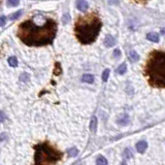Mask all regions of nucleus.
I'll use <instances>...</instances> for the list:
<instances>
[{
  "label": "nucleus",
  "mask_w": 165,
  "mask_h": 165,
  "mask_svg": "<svg viewBox=\"0 0 165 165\" xmlns=\"http://www.w3.org/2000/svg\"><path fill=\"white\" fill-rule=\"evenodd\" d=\"M90 129L92 132H96L97 129V119L96 117H93L91 120V124H90Z\"/></svg>",
  "instance_id": "9b49d317"
},
{
  "label": "nucleus",
  "mask_w": 165,
  "mask_h": 165,
  "mask_svg": "<svg viewBox=\"0 0 165 165\" xmlns=\"http://www.w3.org/2000/svg\"><path fill=\"white\" fill-rule=\"evenodd\" d=\"M103 42H104V45H105L106 48H111L116 44V40H115V38H113L111 35H106Z\"/></svg>",
  "instance_id": "423d86ee"
},
{
  "label": "nucleus",
  "mask_w": 165,
  "mask_h": 165,
  "mask_svg": "<svg viewBox=\"0 0 165 165\" xmlns=\"http://www.w3.org/2000/svg\"><path fill=\"white\" fill-rule=\"evenodd\" d=\"M147 38H148L149 40H151V41H153V42H158V41H159V35H158L157 33H155V32L149 33V34L147 35Z\"/></svg>",
  "instance_id": "1a4fd4ad"
},
{
  "label": "nucleus",
  "mask_w": 165,
  "mask_h": 165,
  "mask_svg": "<svg viewBox=\"0 0 165 165\" xmlns=\"http://www.w3.org/2000/svg\"><path fill=\"white\" fill-rule=\"evenodd\" d=\"M62 153L49 143L35 145L34 165H54L61 160Z\"/></svg>",
  "instance_id": "20e7f679"
},
{
  "label": "nucleus",
  "mask_w": 165,
  "mask_h": 165,
  "mask_svg": "<svg viewBox=\"0 0 165 165\" xmlns=\"http://www.w3.org/2000/svg\"><path fill=\"white\" fill-rule=\"evenodd\" d=\"M145 74L151 86L165 88V52L154 51L150 54L145 68Z\"/></svg>",
  "instance_id": "7ed1b4c3"
},
{
  "label": "nucleus",
  "mask_w": 165,
  "mask_h": 165,
  "mask_svg": "<svg viewBox=\"0 0 165 165\" xmlns=\"http://www.w3.org/2000/svg\"><path fill=\"white\" fill-rule=\"evenodd\" d=\"M8 64L10 65L12 67H16L18 65V60L16 57H10L8 58Z\"/></svg>",
  "instance_id": "4468645a"
},
{
  "label": "nucleus",
  "mask_w": 165,
  "mask_h": 165,
  "mask_svg": "<svg viewBox=\"0 0 165 165\" xmlns=\"http://www.w3.org/2000/svg\"><path fill=\"white\" fill-rule=\"evenodd\" d=\"M129 58H130L131 62H137L138 60H139V56H138V54L136 53V51H134V50L129 53Z\"/></svg>",
  "instance_id": "9d476101"
},
{
  "label": "nucleus",
  "mask_w": 165,
  "mask_h": 165,
  "mask_svg": "<svg viewBox=\"0 0 165 165\" xmlns=\"http://www.w3.org/2000/svg\"><path fill=\"white\" fill-rule=\"evenodd\" d=\"M69 20H70V17H69V15H64V16H63V23H64V24L68 23Z\"/></svg>",
  "instance_id": "5701e85b"
},
{
  "label": "nucleus",
  "mask_w": 165,
  "mask_h": 165,
  "mask_svg": "<svg viewBox=\"0 0 165 165\" xmlns=\"http://www.w3.org/2000/svg\"><path fill=\"white\" fill-rule=\"evenodd\" d=\"M126 70H127V66H126V64L125 63H123V64H121L120 66L117 68V73H119V74H124L126 72Z\"/></svg>",
  "instance_id": "f8f14e48"
},
{
  "label": "nucleus",
  "mask_w": 165,
  "mask_h": 165,
  "mask_svg": "<svg viewBox=\"0 0 165 165\" xmlns=\"http://www.w3.org/2000/svg\"><path fill=\"white\" fill-rule=\"evenodd\" d=\"M89 4L87 1H85V0H79V1H77V7L79 8L81 12H84V10H86L87 8H88Z\"/></svg>",
  "instance_id": "0eeeda50"
},
{
  "label": "nucleus",
  "mask_w": 165,
  "mask_h": 165,
  "mask_svg": "<svg viewBox=\"0 0 165 165\" xmlns=\"http://www.w3.org/2000/svg\"><path fill=\"white\" fill-rule=\"evenodd\" d=\"M5 119H6V116H5V113H3V111H0V123H2V122L4 121Z\"/></svg>",
  "instance_id": "412c9836"
},
{
  "label": "nucleus",
  "mask_w": 165,
  "mask_h": 165,
  "mask_svg": "<svg viewBox=\"0 0 165 165\" xmlns=\"http://www.w3.org/2000/svg\"><path fill=\"white\" fill-rule=\"evenodd\" d=\"M5 23H6V18H5L4 16L0 17V26H3V25H5Z\"/></svg>",
  "instance_id": "4be33fe9"
},
{
  "label": "nucleus",
  "mask_w": 165,
  "mask_h": 165,
  "mask_svg": "<svg viewBox=\"0 0 165 165\" xmlns=\"http://www.w3.org/2000/svg\"><path fill=\"white\" fill-rule=\"evenodd\" d=\"M96 165H107V160H106V159H105L104 157L100 156V157L97 158Z\"/></svg>",
  "instance_id": "ddd939ff"
},
{
  "label": "nucleus",
  "mask_w": 165,
  "mask_h": 165,
  "mask_svg": "<svg viewBox=\"0 0 165 165\" xmlns=\"http://www.w3.org/2000/svg\"><path fill=\"white\" fill-rule=\"evenodd\" d=\"M21 14H22V12H16V14H12V15L10 17V20H15V19H17L19 16H21Z\"/></svg>",
  "instance_id": "6ab92c4d"
},
{
  "label": "nucleus",
  "mask_w": 165,
  "mask_h": 165,
  "mask_svg": "<svg viewBox=\"0 0 165 165\" xmlns=\"http://www.w3.org/2000/svg\"><path fill=\"white\" fill-rule=\"evenodd\" d=\"M109 69H105L103 71V73H102V81H106L107 79H109Z\"/></svg>",
  "instance_id": "dca6fc26"
},
{
  "label": "nucleus",
  "mask_w": 165,
  "mask_h": 165,
  "mask_svg": "<svg viewBox=\"0 0 165 165\" xmlns=\"http://www.w3.org/2000/svg\"><path fill=\"white\" fill-rule=\"evenodd\" d=\"M129 122V118L128 116H124L123 117V120H119V123L121 124V125H127Z\"/></svg>",
  "instance_id": "f3484780"
},
{
  "label": "nucleus",
  "mask_w": 165,
  "mask_h": 165,
  "mask_svg": "<svg viewBox=\"0 0 165 165\" xmlns=\"http://www.w3.org/2000/svg\"><path fill=\"white\" fill-rule=\"evenodd\" d=\"M101 27L102 23L100 18L97 14L91 12L86 16H81L77 19L74 26V32L79 41L84 44H89L95 41Z\"/></svg>",
  "instance_id": "f03ea898"
},
{
  "label": "nucleus",
  "mask_w": 165,
  "mask_h": 165,
  "mask_svg": "<svg viewBox=\"0 0 165 165\" xmlns=\"http://www.w3.org/2000/svg\"><path fill=\"white\" fill-rule=\"evenodd\" d=\"M119 56H121V51L119 49H116L113 51V57H119Z\"/></svg>",
  "instance_id": "b1692460"
},
{
  "label": "nucleus",
  "mask_w": 165,
  "mask_h": 165,
  "mask_svg": "<svg viewBox=\"0 0 165 165\" xmlns=\"http://www.w3.org/2000/svg\"><path fill=\"white\" fill-rule=\"evenodd\" d=\"M160 33H161V34H162V35H163V36H164V37H165V28H162V29H161Z\"/></svg>",
  "instance_id": "393cba45"
},
{
  "label": "nucleus",
  "mask_w": 165,
  "mask_h": 165,
  "mask_svg": "<svg viewBox=\"0 0 165 165\" xmlns=\"http://www.w3.org/2000/svg\"><path fill=\"white\" fill-rule=\"evenodd\" d=\"M57 33V23L48 19L43 25L38 26L33 20L21 23L18 28V37L30 47H41L52 43Z\"/></svg>",
  "instance_id": "f257e3e1"
},
{
  "label": "nucleus",
  "mask_w": 165,
  "mask_h": 165,
  "mask_svg": "<svg viewBox=\"0 0 165 165\" xmlns=\"http://www.w3.org/2000/svg\"><path fill=\"white\" fill-rule=\"evenodd\" d=\"M122 165H126V164H125V163H123V164H122Z\"/></svg>",
  "instance_id": "a878e982"
},
{
  "label": "nucleus",
  "mask_w": 165,
  "mask_h": 165,
  "mask_svg": "<svg viewBox=\"0 0 165 165\" xmlns=\"http://www.w3.org/2000/svg\"><path fill=\"white\" fill-rule=\"evenodd\" d=\"M77 154H79V151H77L75 148L69 149L68 150V155L70 156V157H77Z\"/></svg>",
  "instance_id": "2eb2a0df"
},
{
  "label": "nucleus",
  "mask_w": 165,
  "mask_h": 165,
  "mask_svg": "<svg viewBox=\"0 0 165 165\" xmlns=\"http://www.w3.org/2000/svg\"><path fill=\"white\" fill-rule=\"evenodd\" d=\"M18 4H19V1H18V0H8L7 1L8 6H17Z\"/></svg>",
  "instance_id": "a211bd4d"
},
{
  "label": "nucleus",
  "mask_w": 165,
  "mask_h": 165,
  "mask_svg": "<svg viewBox=\"0 0 165 165\" xmlns=\"http://www.w3.org/2000/svg\"><path fill=\"white\" fill-rule=\"evenodd\" d=\"M124 155L126 156V158H131L132 157V153H131V151L129 150V149H126V151L124 152Z\"/></svg>",
  "instance_id": "aec40b11"
},
{
  "label": "nucleus",
  "mask_w": 165,
  "mask_h": 165,
  "mask_svg": "<svg viewBox=\"0 0 165 165\" xmlns=\"http://www.w3.org/2000/svg\"><path fill=\"white\" fill-rule=\"evenodd\" d=\"M147 149H148V143H147V141H141L136 143V150H137L138 153H141V154L145 153Z\"/></svg>",
  "instance_id": "39448f33"
},
{
  "label": "nucleus",
  "mask_w": 165,
  "mask_h": 165,
  "mask_svg": "<svg viewBox=\"0 0 165 165\" xmlns=\"http://www.w3.org/2000/svg\"><path fill=\"white\" fill-rule=\"evenodd\" d=\"M81 81H85V83H88V84H92V83H94V77L90 73L84 74L81 77Z\"/></svg>",
  "instance_id": "6e6552de"
}]
</instances>
